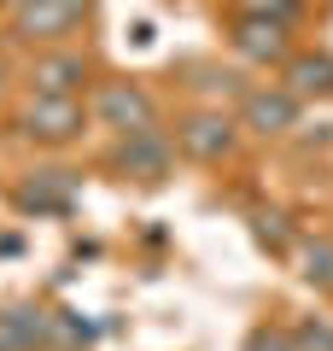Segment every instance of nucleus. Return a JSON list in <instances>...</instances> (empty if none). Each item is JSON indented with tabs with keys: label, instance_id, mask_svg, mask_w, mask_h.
<instances>
[{
	"label": "nucleus",
	"instance_id": "f257e3e1",
	"mask_svg": "<svg viewBox=\"0 0 333 351\" xmlns=\"http://www.w3.org/2000/svg\"><path fill=\"white\" fill-rule=\"evenodd\" d=\"M94 112L106 117L111 129H123V135H140V129H158V112H152V100L140 94L135 82H106L94 94Z\"/></svg>",
	"mask_w": 333,
	"mask_h": 351
},
{
	"label": "nucleus",
	"instance_id": "39448f33",
	"mask_svg": "<svg viewBox=\"0 0 333 351\" xmlns=\"http://www.w3.org/2000/svg\"><path fill=\"white\" fill-rule=\"evenodd\" d=\"M76 82H88L82 53H41V59L29 64V88H36V94H64V100H71Z\"/></svg>",
	"mask_w": 333,
	"mask_h": 351
},
{
	"label": "nucleus",
	"instance_id": "dca6fc26",
	"mask_svg": "<svg viewBox=\"0 0 333 351\" xmlns=\"http://www.w3.org/2000/svg\"><path fill=\"white\" fill-rule=\"evenodd\" d=\"M246 6H251L258 18H281V24H286V18L298 12V0H246Z\"/></svg>",
	"mask_w": 333,
	"mask_h": 351
},
{
	"label": "nucleus",
	"instance_id": "20e7f679",
	"mask_svg": "<svg viewBox=\"0 0 333 351\" xmlns=\"http://www.w3.org/2000/svg\"><path fill=\"white\" fill-rule=\"evenodd\" d=\"M117 170L140 176V182H164V170H170V147H164V135H158V129L123 135V147H117Z\"/></svg>",
	"mask_w": 333,
	"mask_h": 351
},
{
	"label": "nucleus",
	"instance_id": "0eeeda50",
	"mask_svg": "<svg viewBox=\"0 0 333 351\" xmlns=\"http://www.w3.org/2000/svg\"><path fill=\"white\" fill-rule=\"evenodd\" d=\"M234 47L246 53V59H258V64H275V59H286V24H281V18L246 12V24H240Z\"/></svg>",
	"mask_w": 333,
	"mask_h": 351
},
{
	"label": "nucleus",
	"instance_id": "4468645a",
	"mask_svg": "<svg viewBox=\"0 0 333 351\" xmlns=\"http://www.w3.org/2000/svg\"><path fill=\"white\" fill-rule=\"evenodd\" d=\"M251 223H258V240H263V246H286V217H281V211H258Z\"/></svg>",
	"mask_w": 333,
	"mask_h": 351
},
{
	"label": "nucleus",
	"instance_id": "ddd939ff",
	"mask_svg": "<svg viewBox=\"0 0 333 351\" xmlns=\"http://www.w3.org/2000/svg\"><path fill=\"white\" fill-rule=\"evenodd\" d=\"M293 346H298V351H333V322H328V316H310V322L298 328Z\"/></svg>",
	"mask_w": 333,
	"mask_h": 351
},
{
	"label": "nucleus",
	"instance_id": "2eb2a0df",
	"mask_svg": "<svg viewBox=\"0 0 333 351\" xmlns=\"http://www.w3.org/2000/svg\"><path fill=\"white\" fill-rule=\"evenodd\" d=\"M246 351H293V339H286V334H275V328H258V334L246 339Z\"/></svg>",
	"mask_w": 333,
	"mask_h": 351
},
{
	"label": "nucleus",
	"instance_id": "7ed1b4c3",
	"mask_svg": "<svg viewBox=\"0 0 333 351\" xmlns=\"http://www.w3.org/2000/svg\"><path fill=\"white\" fill-rule=\"evenodd\" d=\"M24 129L36 141H71V135H82V106L76 100H64V94H36V100L24 106Z\"/></svg>",
	"mask_w": 333,
	"mask_h": 351
},
{
	"label": "nucleus",
	"instance_id": "f03ea898",
	"mask_svg": "<svg viewBox=\"0 0 333 351\" xmlns=\"http://www.w3.org/2000/svg\"><path fill=\"white\" fill-rule=\"evenodd\" d=\"M88 18V0H24L18 6V36L29 41H59Z\"/></svg>",
	"mask_w": 333,
	"mask_h": 351
},
{
	"label": "nucleus",
	"instance_id": "9b49d317",
	"mask_svg": "<svg viewBox=\"0 0 333 351\" xmlns=\"http://www.w3.org/2000/svg\"><path fill=\"white\" fill-rule=\"evenodd\" d=\"M293 94H333V59L328 53H304V59H293Z\"/></svg>",
	"mask_w": 333,
	"mask_h": 351
},
{
	"label": "nucleus",
	"instance_id": "9d476101",
	"mask_svg": "<svg viewBox=\"0 0 333 351\" xmlns=\"http://www.w3.org/2000/svg\"><path fill=\"white\" fill-rule=\"evenodd\" d=\"M47 334H53L47 311H29V304H18V311H0V346H6V351H36Z\"/></svg>",
	"mask_w": 333,
	"mask_h": 351
},
{
	"label": "nucleus",
	"instance_id": "1a4fd4ad",
	"mask_svg": "<svg viewBox=\"0 0 333 351\" xmlns=\"http://www.w3.org/2000/svg\"><path fill=\"white\" fill-rule=\"evenodd\" d=\"M71 193H76V176L71 170H36L24 182V193H18V205H24V211H64Z\"/></svg>",
	"mask_w": 333,
	"mask_h": 351
},
{
	"label": "nucleus",
	"instance_id": "f8f14e48",
	"mask_svg": "<svg viewBox=\"0 0 333 351\" xmlns=\"http://www.w3.org/2000/svg\"><path fill=\"white\" fill-rule=\"evenodd\" d=\"M304 281H316V287H333V240H316V246H304Z\"/></svg>",
	"mask_w": 333,
	"mask_h": 351
},
{
	"label": "nucleus",
	"instance_id": "6e6552de",
	"mask_svg": "<svg viewBox=\"0 0 333 351\" xmlns=\"http://www.w3.org/2000/svg\"><path fill=\"white\" fill-rule=\"evenodd\" d=\"M182 147L193 152V158H222V152L234 147V123L228 117H217V112H199V117H187L182 123Z\"/></svg>",
	"mask_w": 333,
	"mask_h": 351
},
{
	"label": "nucleus",
	"instance_id": "f3484780",
	"mask_svg": "<svg viewBox=\"0 0 333 351\" xmlns=\"http://www.w3.org/2000/svg\"><path fill=\"white\" fill-rule=\"evenodd\" d=\"M6 6H24V0H6Z\"/></svg>",
	"mask_w": 333,
	"mask_h": 351
},
{
	"label": "nucleus",
	"instance_id": "a211bd4d",
	"mask_svg": "<svg viewBox=\"0 0 333 351\" xmlns=\"http://www.w3.org/2000/svg\"><path fill=\"white\" fill-rule=\"evenodd\" d=\"M0 351H6V346H0Z\"/></svg>",
	"mask_w": 333,
	"mask_h": 351
},
{
	"label": "nucleus",
	"instance_id": "423d86ee",
	"mask_svg": "<svg viewBox=\"0 0 333 351\" xmlns=\"http://www.w3.org/2000/svg\"><path fill=\"white\" fill-rule=\"evenodd\" d=\"M246 123L258 135H281V129L298 123V94H281V88H258L246 94Z\"/></svg>",
	"mask_w": 333,
	"mask_h": 351
}]
</instances>
